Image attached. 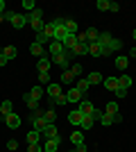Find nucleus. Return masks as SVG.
I'll return each instance as SVG.
<instances>
[{"mask_svg":"<svg viewBox=\"0 0 136 152\" xmlns=\"http://www.w3.org/2000/svg\"><path fill=\"white\" fill-rule=\"evenodd\" d=\"M71 73L75 77H79V75H82V66H79V64H73V66H71Z\"/></svg>","mask_w":136,"mask_h":152,"instance_id":"a18cd8bd","label":"nucleus"},{"mask_svg":"<svg viewBox=\"0 0 136 152\" xmlns=\"http://www.w3.org/2000/svg\"><path fill=\"white\" fill-rule=\"evenodd\" d=\"M27 20H30V23H32V20H43V9L36 7L32 14H27Z\"/></svg>","mask_w":136,"mask_h":152,"instance_id":"bb28decb","label":"nucleus"},{"mask_svg":"<svg viewBox=\"0 0 136 152\" xmlns=\"http://www.w3.org/2000/svg\"><path fill=\"white\" fill-rule=\"evenodd\" d=\"M73 152H75V150H73Z\"/></svg>","mask_w":136,"mask_h":152,"instance_id":"bf43d9fd","label":"nucleus"},{"mask_svg":"<svg viewBox=\"0 0 136 152\" xmlns=\"http://www.w3.org/2000/svg\"><path fill=\"white\" fill-rule=\"evenodd\" d=\"M43 116H45V121H48V123H55V121H57V114H55V109H48V111H43Z\"/></svg>","mask_w":136,"mask_h":152,"instance_id":"ea45409f","label":"nucleus"},{"mask_svg":"<svg viewBox=\"0 0 136 152\" xmlns=\"http://www.w3.org/2000/svg\"><path fill=\"white\" fill-rule=\"evenodd\" d=\"M75 89H77L79 93H82V95L86 98V93H89V89H91L89 80H86V77H84V80H75Z\"/></svg>","mask_w":136,"mask_h":152,"instance_id":"ddd939ff","label":"nucleus"},{"mask_svg":"<svg viewBox=\"0 0 136 152\" xmlns=\"http://www.w3.org/2000/svg\"><path fill=\"white\" fill-rule=\"evenodd\" d=\"M43 34H45V39H48V41H55V25H52V23H45Z\"/></svg>","mask_w":136,"mask_h":152,"instance_id":"7c9ffc66","label":"nucleus"},{"mask_svg":"<svg viewBox=\"0 0 136 152\" xmlns=\"http://www.w3.org/2000/svg\"><path fill=\"white\" fill-rule=\"evenodd\" d=\"M66 30H68V34H77V23L73 18H68L66 20Z\"/></svg>","mask_w":136,"mask_h":152,"instance_id":"c9c22d12","label":"nucleus"},{"mask_svg":"<svg viewBox=\"0 0 136 152\" xmlns=\"http://www.w3.org/2000/svg\"><path fill=\"white\" fill-rule=\"evenodd\" d=\"M27 152H43V145H41V143H30Z\"/></svg>","mask_w":136,"mask_h":152,"instance_id":"c03bdc74","label":"nucleus"},{"mask_svg":"<svg viewBox=\"0 0 136 152\" xmlns=\"http://www.w3.org/2000/svg\"><path fill=\"white\" fill-rule=\"evenodd\" d=\"M100 123H102L104 127H109V125H113V116H109V114H104L102 118H100Z\"/></svg>","mask_w":136,"mask_h":152,"instance_id":"79ce46f5","label":"nucleus"},{"mask_svg":"<svg viewBox=\"0 0 136 152\" xmlns=\"http://www.w3.org/2000/svg\"><path fill=\"white\" fill-rule=\"evenodd\" d=\"M79 111H82V116H91V114H93V109H95V104H93V102H91V100H86V98H84V100H82V102H79Z\"/></svg>","mask_w":136,"mask_h":152,"instance_id":"1a4fd4ad","label":"nucleus"},{"mask_svg":"<svg viewBox=\"0 0 136 152\" xmlns=\"http://www.w3.org/2000/svg\"><path fill=\"white\" fill-rule=\"evenodd\" d=\"M30 121H32V129H36V132H43L45 127H48V121H45V116H43V111H41V109L32 111Z\"/></svg>","mask_w":136,"mask_h":152,"instance_id":"f03ea898","label":"nucleus"},{"mask_svg":"<svg viewBox=\"0 0 136 152\" xmlns=\"http://www.w3.org/2000/svg\"><path fill=\"white\" fill-rule=\"evenodd\" d=\"M57 134H59L57 125H55V123H48V127H45L43 132H41V136H43V139H55Z\"/></svg>","mask_w":136,"mask_h":152,"instance_id":"f8f14e48","label":"nucleus"},{"mask_svg":"<svg viewBox=\"0 0 136 152\" xmlns=\"http://www.w3.org/2000/svg\"><path fill=\"white\" fill-rule=\"evenodd\" d=\"M73 52H75V57H82V55H89V43H77Z\"/></svg>","mask_w":136,"mask_h":152,"instance_id":"c756f323","label":"nucleus"},{"mask_svg":"<svg viewBox=\"0 0 136 152\" xmlns=\"http://www.w3.org/2000/svg\"><path fill=\"white\" fill-rule=\"evenodd\" d=\"M5 20H9L16 30H20V27L30 25V20H27V14H14V12H5Z\"/></svg>","mask_w":136,"mask_h":152,"instance_id":"f257e3e1","label":"nucleus"},{"mask_svg":"<svg viewBox=\"0 0 136 152\" xmlns=\"http://www.w3.org/2000/svg\"><path fill=\"white\" fill-rule=\"evenodd\" d=\"M84 34H86V41H89V43H95V41H97V37H100V32H97L95 27H86V32H84Z\"/></svg>","mask_w":136,"mask_h":152,"instance_id":"412c9836","label":"nucleus"},{"mask_svg":"<svg viewBox=\"0 0 136 152\" xmlns=\"http://www.w3.org/2000/svg\"><path fill=\"white\" fill-rule=\"evenodd\" d=\"M82 118H84V116H82V111H79V109H75V111H71V114H68V123H71V125H75V127H79Z\"/></svg>","mask_w":136,"mask_h":152,"instance_id":"dca6fc26","label":"nucleus"},{"mask_svg":"<svg viewBox=\"0 0 136 152\" xmlns=\"http://www.w3.org/2000/svg\"><path fill=\"white\" fill-rule=\"evenodd\" d=\"M23 9H25L27 14H32L34 9H36V5H34V0H23Z\"/></svg>","mask_w":136,"mask_h":152,"instance_id":"58836bf2","label":"nucleus"},{"mask_svg":"<svg viewBox=\"0 0 136 152\" xmlns=\"http://www.w3.org/2000/svg\"><path fill=\"white\" fill-rule=\"evenodd\" d=\"M52 25H55V41H64L66 34H68V30H66V18H55Z\"/></svg>","mask_w":136,"mask_h":152,"instance_id":"7ed1b4c3","label":"nucleus"},{"mask_svg":"<svg viewBox=\"0 0 136 152\" xmlns=\"http://www.w3.org/2000/svg\"><path fill=\"white\" fill-rule=\"evenodd\" d=\"M123 48V41L120 39H111V43H109V55L111 52H116V50H120Z\"/></svg>","mask_w":136,"mask_h":152,"instance_id":"f704fd0d","label":"nucleus"},{"mask_svg":"<svg viewBox=\"0 0 136 152\" xmlns=\"http://www.w3.org/2000/svg\"><path fill=\"white\" fill-rule=\"evenodd\" d=\"M123 121V114H120V111H118V114H113V123H120Z\"/></svg>","mask_w":136,"mask_h":152,"instance_id":"5fc2aeb1","label":"nucleus"},{"mask_svg":"<svg viewBox=\"0 0 136 152\" xmlns=\"http://www.w3.org/2000/svg\"><path fill=\"white\" fill-rule=\"evenodd\" d=\"M66 98H68V102H82V100H84V95L79 93L75 86H68V93H66Z\"/></svg>","mask_w":136,"mask_h":152,"instance_id":"9d476101","label":"nucleus"},{"mask_svg":"<svg viewBox=\"0 0 136 152\" xmlns=\"http://www.w3.org/2000/svg\"><path fill=\"white\" fill-rule=\"evenodd\" d=\"M109 12H120V5L113 2V0H109Z\"/></svg>","mask_w":136,"mask_h":152,"instance_id":"de8ad7c7","label":"nucleus"},{"mask_svg":"<svg viewBox=\"0 0 136 152\" xmlns=\"http://www.w3.org/2000/svg\"><path fill=\"white\" fill-rule=\"evenodd\" d=\"M111 39H113V37H111L109 32H100V37H97V41H95V43L102 48V55H104V57L109 55V43H111Z\"/></svg>","mask_w":136,"mask_h":152,"instance_id":"39448f33","label":"nucleus"},{"mask_svg":"<svg viewBox=\"0 0 136 152\" xmlns=\"http://www.w3.org/2000/svg\"><path fill=\"white\" fill-rule=\"evenodd\" d=\"M129 57H132V59H136V48H132V50H129Z\"/></svg>","mask_w":136,"mask_h":152,"instance_id":"4d7b16f0","label":"nucleus"},{"mask_svg":"<svg viewBox=\"0 0 136 152\" xmlns=\"http://www.w3.org/2000/svg\"><path fill=\"white\" fill-rule=\"evenodd\" d=\"M127 64H129V59L125 57V55L116 57V68H118V70H125V68H127Z\"/></svg>","mask_w":136,"mask_h":152,"instance_id":"72a5a7b5","label":"nucleus"},{"mask_svg":"<svg viewBox=\"0 0 136 152\" xmlns=\"http://www.w3.org/2000/svg\"><path fill=\"white\" fill-rule=\"evenodd\" d=\"M39 141H41V132H36V129L27 132V143H39Z\"/></svg>","mask_w":136,"mask_h":152,"instance_id":"473e14b6","label":"nucleus"},{"mask_svg":"<svg viewBox=\"0 0 136 152\" xmlns=\"http://www.w3.org/2000/svg\"><path fill=\"white\" fill-rule=\"evenodd\" d=\"M132 37H134V41H136V30H134V32H132Z\"/></svg>","mask_w":136,"mask_h":152,"instance_id":"13d9d810","label":"nucleus"},{"mask_svg":"<svg viewBox=\"0 0 136 152\" xmlns=\"http://www.w3.org/2000/svg\"><path fill=\"white\" fill-rule=\"evenodd\" d=\"M113 93H116V98H125V93H127V91H125V89H116Z\"/></svg>","mask_w":136,"mask_h":152,"instance_id":"3c124183","label":"nucleus"},{"mask_svg":"<svg viewBox=\"0 0 136 152\" xmlns=\"http://www.w3.org/2000/svg\"><path fill=\"white\" fill-rule=\"evenodd\" d=\"M50 55H48V52H45L43 57H39V64H36V66H39V73H50Z\"/></svg>","mask_w":136,"mask_h":152,"instance_id":"6e6552de","label":"nucleus"},{"mask_svg":"<svg viewBox=\"0 0 136 152\" xmlns=\"http://www.w3.org/2000/svg\"><path fill=\"white\" fill-rule=\"evenodd\" d=\"M52 61L57 64V66H61L64 70H68V61H71V59H68L64 52H61V55H57V57H52Z\"/></svg>","mask_w":136,"mask_h":152,"instance_id":"aec40b11","label":"nucleus"},{"mask_svg":"<svg viewBox=\"0 0 136 152\" xmlns=\"http://www.w3.org/2000/svg\"><path fill=\"white\" fill-rule=\"evenodd\" d=\"M104 89L116 91L118 89V77H104Z\"/></svg>","mask_w":136,"mask_h":152,"instance_id":"a878e982","label":"nucleus"},{"mask_svg":"<svg viewBox=\"0 0 136 152\" xmlns=\"http://www.w3.org/2000/svg\"><path fill=\"white\" fill-rule=\"evenodd\" d=\"M7 12V2L5 0H0V14H5Z\"/></svg>","mask_w":136,"mask_h":152,"instance_id":"864d4df0","label":"nucleus"},{"mask_svg":"<svg viewBox=\"0 0 136 152\" xmlns=\"http://www.w3.org/2000/svg\"><path fill=\"white\" fill-rule=\"evenodd\" d=\"M12 111H14L12 100H2V104H0V114H2V116H7V114H12Z\"/></svg>","mask_w":136,"mask_h":152,"instance_id":"cd10ccee","label":"nucleus"},{"mask_svg":"<svg viewBox=\"0 0 136 152\" xmlns=\"http://www.w3.org/2000/svg\"><path fill=\"white\" fill-rule=\"evenodd\" d=\"M132 82H134V80H132L129 75H123V77H118V89H125V91H127V89L132 86Z\"/></svg>","mask_w":136,"mask_h":152,"instance_id":"4be33fe9","label":"nucleus"},{"mask_svg":"<svg viewBox=\"0 0 136 152\" xmlns=\"http://www.w3.org/2000/svg\"><path fill=\"white\" fill-rule=\"evenodd\" d=\"M77 43H89V41H86V34H84V32H77Z\"/></svg>","mask_w":136,"mask_h":152,"instance_id":"8fccbe9b","label":"nucleus"},{"mask_svg":"<svg viewBox=\"0 0 136 152\" xmlns=\"http://www.w3.org/2000/svg\"><path fill=\"white\" fill-rule=\"evenodd\" d=\"M52 104H59V107H61V104H68V98H66V93H61V95H57V98H52Z\"/></svg>","mask_w":136,"mask_h":152,"instance_id":"e433bc0d","label":"nucleus"},{"mask_svg":"<svg viewBox=\"0 0 136 152\" xmlns=\"http://www.w3.org/2000/svg\"><path fill=\"white\" fill-rule=\"evenodd\" d=\"M120 109H118V102L116 100H111V102H107L104 104V114H109V116H113V114H118Z\"/></svg>","mask_w":136,"mask_h":152,"instance_id":"5701e85b","label":"nucleus"},{"mask_svg":"<svg viewBox=\"0 0 136 152\" xmlns=\"http://www.w3.org/2000/svg\"><path fill=\"white\" fill-rule=\"evenodd\" d=\"M45 93H48V98H57V95H61V84H57V82H50L48 86H45Z\"/></svg>","mask_w":136,"mask_h":152,"instance_id":"0eeeda50","label":"nucleus"},{"mask_svg":"<svg viewBox=\"0 0 136 152\" xmlns=\"http://www.w3.org/2000/svg\"><path fill=\"white\" fill-rule=\"evenodd\" d=\"M7 148H9V150H16V148H18V141H16V139L7 141Z\"/></svg>","mask_w":136,"mask_h":152,"instance_id":"09e8293b","label":"nucleus"},{"mask_svg":"<svg viewBox=\"0 0 136 152\" xmlns=\"http://www.w3.org/2000/svg\"><path fill=\"white\" fill-rule=\"evenodd\" d=\"M7 61H9V59H7L5 55H2V52H0V68H2V66H7Z\"/></svg>","mask_w":136,"mask_h":152,"instance_id":"603ef678","label":"nucleus"},{"mask_svg":"<svg viewBox=\"0 0 136 152\" xmlns=\"http://www.w3.org/2000/svg\"><path fill=\"white\" fill-rule=\"evenodd\" d=\"M95 7L100 9V12H109V0H97Z\"/></svg>","mask_w":136,"mask_h":152,"instance_id":"a19ab883","label":"nucleus"},{"mask_svg":"<svg viewBox=\"0 0 136 152\" xmlns=\"http://www.w3.org/2000/svg\"><path fill=\"white\" fill-rule=\"evenodd\" d=\"M89 55H91V57H104V55H102V48H100V45H97V43H89Z\"/></svg>","mask_w":136,"mask_h":152,"instance_id":"393cba45","label":"nucleus"},{"mask_svg":"<svg viewBox=\"0 0 136 152\" xmlns=\"http://www.w3.org/2000/svg\"><path fill=\"white\" fill-rule=\"evenodd\" d=\"M30 25H32V30L36 32V34H41V32H43V27H45V23H43V20H32Z\"/></svg>","mask_w":136,"mask_h":152,"instance_id":"4c0bfd02","label":"nucleus"},{"mask_svg":"<svg viewBox=\"0 0 136 152\" xmlns=\"http://www.w3.org/2000/svg\"><path fill=\"white\" fill-rule=\"evenodd\" d=\"M91 127H93V118H91V116H84L82 123H79V129H82V132H89Z\"/></svg>","mask_w":136,"mask_h":152,"instance_id":"2f4dec72","label":"nucleus"},{"mask_svg":"<svg viewBox=\"0 0 136 152\" xmlns=\"http://www.w3.org/2000/svg\"><path fill=\"white\" fill-rule=\"evenodd\" d=\"M86 80H89V84H91V86H93V84H102V82H104L102 73H97V70H93V73H89V75H86Z\"/></svg>","mask_w":136,"mask_h":152,"instance_id":"a211bd4d","label":"nucleus"},{"mask_svg":"<svg viewBox=\"0 0 136 152\" xmlns=\"http://www.w3.org/2000/svg\"><path fill=\"white\" fill-rule=\"evenodd\" d=\"M43 93H45V89H43V86H34V89L30 91V93H25V95H27V98H30V100L39 102L41 98H43Z\"/></svg>","mask_w":136,"mask_h":152,"instance_id":"4468645a","label":"nucleus"},{"mask_svg":"<svg viewBox=\"0 0 136 152\" xmlns=\"http://www.w3.org/2000/svg\"><path fill=\"white\" fill-rule=\"evenodd\" d=\"M71 143H73L75 148L82 145V143H84V132H82V129H75V132L71 134Z\"/></svg>","mask_w":136,"mask_h":152,"instance_id":"f3484780","label":"nucleus"},{"mask_svg":"<svg viewBox=\"0 0 136 152\" xmlns=\"http://www.w3.org/2000/svg\"><path fill=\"white\" fill-rule=\"evenodd\" d=\"M61 43H64V50H75V45H77V34H66V39Z\"/></svg>","mask_w":136,"mask_h":152,"instance_id":"9b49d317","label":"nucleus"},{"mask_svg":"<svg viewBox=\"0 0 136 152\" xmlns=\"http://www.w3.org/2000/svg\"><path fill=\"white\" fill-rule=\"evenodd\" d=\"M30 52H32L34 57H43V55H45L43 45H41V43H36V41H32V43H30Z\"/></svg>","mask_w":136,"mask_h":152,"instance_id":"6ab92c4d","label":"nucleus"},{"mask_svg":"<svg viewBox=\"0 0 136 152\" xmlns=\"http://www.w3.org/2000/svg\"><path fill=\"white\" fill-rule=\"evenodd\" d=\"M75 152H86V143H82V145L75 148Z\"/></svg>","mask_w":136,"mask_h":152,"instance_id":"6e6d98bb","label":"nucleus"},{"mask_svg":"<svg viewBox=\"0 0 136 152\" xmlns=\"http://www.w3.org/2000/svg\"><path fill=\"white\" fill-rule=\"evenodd\" d=\"M75 80H77V77H75V75H73V73H71V68L61 73V84H68V86H71V84L75 82Z\"/></svg>","mask_w":136,"mask_h":152,"instance_id":"b1692460","label":"nucleus"},{"mask_svg":"<svg viewBox=\"0 0 136 152\" xmlns=\"http://www.w3.org/2000/svg\"><path fill=\"white\" fill-rule=\"evenodd\" d=\"M102 116H104V111H102V109H93V114H91V118H93V123H95V121H100V118H102Z\"/></svg>","mask_w":136,"mask_h":152,"instance_id":"37998d69","label":"nucleus"},{"mask_svg":"<svg viewBox=\"0 0 136 152\" xmlns=\"http://www.w3.org/2000/svg\"><path fill=\"white\" fill-rule=\"evenodd\" d=\"M61 52H64V43H61V41H50V52H48V55H50V57H57Z\"/></svg>","mask_w":136,"mask_h":152,"instance_id":"2eb2a0df","label":"nucleus"},{"mask_svg":"<svg viewBox=\"0 0 136 152\" xmlns=\"http://www.w3.org/2000/svg\"><path fill=\"white\" fill-rule=\"evenodd\" d=\"M39 82H43V84H50V73H39Z\"/></svg>","mask_w":136,"mask_h":152,"instance_id":"49530a36","label":"nucleus"},{"mask_svg":"<svg viewBox=\"0 0 136 152\" xmlns=\"http://www.w3.org/2000/svg\"><path fill=\"white\" fill-rule=\"evenodd\" d=\"M2 55H5V57L9 59V61H14V59H16V55H18V50H16L14 45H7L5 50H2Z\"/></svg>","mask_w":136,"mask_h":152,"instance_id":"c85d7f7f","label":"nucleus"},{"mask_svg":"<svg viewBox=\"0 0 136 152\" xmlns=\"http://www.w3.org/2000/svg\"><path fill=\"white\" fill-rule=\"evenodd\" d=\"M61 143H64V136H61V134H57L55 139H45L43 141V152H57Z\"/></svg>","mask_w":136,"mask_h":152,"instance_id":"20e7f679","label":"nucleus"},{"mask_svg":"<svg viewBox=\"0 0 136 152\" xmlns=\"http://www.w3.org/2000/svg\"><path fill=\"white\" fill-rule=\"evenodd\" d=\"M5 125L9 127V129H18V127H20V116L16 114V111L7 114V116H5Z\"/></svg>","mask_w":136,"mask_h":152,"instance_id":"423d86ee","label":"nucleus"}]
</instances>
